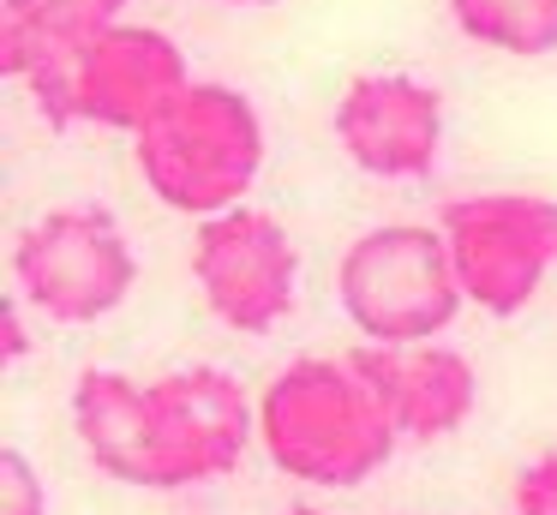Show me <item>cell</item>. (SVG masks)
I'll list each match as a JSON object with an SVG mask.
<instances>
[{
	"label": "cell",
	"mask_w": 557,
	"mask_h": 515,
	"mask_svg": "<svg viewBox=\"0 0 557 515\" xmlns=\"http://www.w3.org/2000/svg\"><path fill=\"white\" fill-rule=\"evenodd\" d=\"M258 438L270 462L300 486H366L396 450V414L377 390L366 354L294 359L258 402Z\"/></svg>",
	"instance_id": "6da1fadb"
},
{
	"label": "cell",
	"mask_w": 557,
	"mask_h": 515,
	"mask_svg": "<svg viewBox=\"0 0 557 515\" xmlns=\"http://www.w3.org/2000/svg\"><path fill=\"white\" fill-rule=\"evenodd\" d=\"M138 174L157 192V204L181 216H210L240 210L264 168V120L252 96L234 84L193 78L145 132H138Z\"/></svg>",
	"instance_id": "7a4b0ae2"
},
{
	"label": "cell",
	"mask_w": 557,
	"mask_h": 515,
	"mask_svg": "<svg viewBox=\"0 0 557 515\" xmlns=\"http://www.w3.org/2000/svg\"><path fill=\"white\" fill-rule=\"evenodd\" d=\"M336 299L372 347H425L456 323L461 282L444 228L384 222L366 228L336 263Z\"/></svg>",
	"instance_id": "3957f363"
},
{
	"label": "cell",
	"mask_w": 557,
	"mask_h": 515,
	"mask_svg": "<svg viewBox=\"0 0 557 515\" xmlns=\"http://www.w3.org/2000/svg\"><path fill=\"white\" fill-rule=\"evenodd\" d=\"M25 84L49 126L85 120V126H109V132H133L138 138L193 84V72H186V54L174 36L150 30V24H114L97 42L42 66Z\"/></svg>",
	"instance_id": "277c9868"
},
{
	"label": "cell",
	"mask_w": 557,
	"mask_h": 515,
	"mask_svg": "<svg viewBox=\"0 0 557 515\" xmlns=\"http://www.w3.org/2000/svg\"><path fill=\"white\" fill-rule=\"evenodd\" d=\"M444 246L461 299L485 318H516L557 270V198L540 192H468L444 204Z\"/></svg>",
	"instance_id": "5b68a950"
},
{
	"label": "cell",
	"mask_w": 557,
	"mask_h": 515,
	"mask_svg": "<svg viewBox=\"0 0 557 515\" xmlns=\"http://www.w3.org/2000/svg\"><path fill=\"white\" fill-rule=\"evenodd\" d=\"M18 294L61 323H97L133 294L138 252L109 204H61L18 234Z\"/></svg>",
	"instance_id": "8992f818"
},
{
	"label": "cell",
	"mask_w": 557,
	"mask_h": 515,
	"mask_svg": "<svg viewBox=\"0 0 557 515\" xmlns=\"http://www.w3.org/2000/svg\"><path fill=\"white\" fill-rule=\"evenodd\" d=\"M193 282L205 294L210 318L222 330L264 335L294 311V282H300V252L288 228L264 210H222L198 222L193 234Z\"/></svg>",
	"instance_id": "52a82bcc"
},
{
	"label": "cell",
	"mask_w": 557,
	"mask_h": 515,
	"mask_svg": "<svg viewBox=\"0 0 557 515\" xmlns=\"http://www.w3.org/2000/svg\"><path fill=\"white\" fill-rule=\"evenodd\" d=\"M150 419H157V467L162 491H186L240 467L258 414L246 390L216 366H186L150 383Z\"/></svg>",
	"instance_id": "ba28073f"
},
{
	"label": "cell",
	"mask_w": 557,
	"mask_h": 515,
	"mask_svg": "<svg viewBox=\"0 0 557 515\" xmlns=\"http://www.w3.org/2000/svg\"><path fill=\"white\" fill-rule=\"evenodd\" d=\"M330 126L360 174L420 180L432 174L437 144H444V96L413 72H366L342 90Z\"/></svg>",
	"instance_id": "9c48e42d"
},
{
	"label": "cell",
	"mask_w": 557,
	"mask_h": 515,
	"mask_svg": "<svg viewBox=\"0 0 557 515\" xmlns=\"http://www.w3.org/2000/svg\"><path fill=\"white\" fill-rule=\"evenodd\" d=\"M360 354L408 443H437L468 426L480 378H473V359L461 347L425 342V347H360Z\"/></svg>",
	"instance_id": "30bf717a"
},
{
	"label": "cell",
	"mask_w": 557,
	"mask_h": 515,
	"mask_svg": "<svg viewBox=\"0 0 557 515\" xmlns=\"http://www.w3.org/2000/svg\"><path fill=\"white\" fill-rule=\"evenodd\" d=\"M73 426L78 443L90 450L97 474L121 479V486H145L162 491V467H157V419H150V390L109 366L78 371L73 383Z\"/></svg>",
	"instance_id": "8fae6325"
},
{
	"label": "cell",
	"mask_w": 557,
	"mask_h": 515,
	"mask_svg": "<svg viewBox=\"0 0 557 515\" xmlns=\"http://www.w3.org/2000/svg\"><path fill=\"white\" fill-rule=\"evenodd\" d=\"M126 7L133 0H7L0 7V66L7 78H37L42 66L126 24Z\"/></svg>",
	"instance_id": "7c38bea8"
},
{
	"label": "cell",
	"mask_w": 557,
	"mask_h": 515,
	"mask_svg": "<svg viewBox=\"0 0 557 515\" xmlns=\"http://www.w3.org/2000/svg\"><path fill=\"white\" fill-rule=\"evenodd\" d=\"M449 19L468 42L516 60H540L557 48V0H449Z\"/></svg>",
	"instance_id": "4fadbf2b"
},
{
	"label": "cell",
	"mask_w": 557,
	"mask_h": 515,
	"mask_svg": "<svg viewBox=\"0 0 557 515\" xmlns=\"http://www.w3.org/2000/svg\"><path fill=\"white\" fill-rule=\"evenodd\" d=\"M0 515H49L42 474L18 450H0Z\"/></svg>",
	"instance_id": "5bb4252c"
},
{
	"label": "cell",
	"mask_w": 557,
	"mask_h": 515,
	"mask_svg": "<svg viewBox=\"0 0 557 515\" xmlns=\"http://www.w3.org/2000/svg\"><path fill=\"white\" fill-rule=\"evenodd\" d=\"M516 515H557V450L533 455L516 474Z\"/></svg>",
	"instance_id": "9a60e30c"
},
{
	"label": "cell",
	"mask_w": 557,
	"mask_h": 515,
	"mask_svg": "<svg viewBox=\"0 0 557 515\" xmlns=\"http://www.w3.org/2000/svg\"><path fill=\"white\" fill-rule=\"evenodd\" d=\"M0 354H7V359H25V354H30V335H25V299H7V311H0Z\"/></svg>",
	"instance_id": "2e32d148"
},
{
	"label": "cell",
	"mask_w": 557,
	"mask_h": 515,
	"mask_svg": "<svg viewBox=\"0 0 557 515\" xmlns=\"http://www.w3.org/2000/svg\"><path fill=\"white\" fill-rule=\"evenodd\" d=\"M222 7H276V0H222Z\"/></svg>",
	"instance_id": "e0dca14e"
},
{
	"label": "cell",
	"mask_w": 557,
	"mask_h": 515,
	"mask_svg": "<svg viewBox=\"0 0 557 515\" xmlns=\"http://www.w3.org/2000/svg\"><path fill=\"white\" fill-rule=\"evenodd\" d=\"M288 515H330V510H312V503H300V510H288Z\"/></svg>",
	"instance_id": "ac0fdd59"
}]
</instances>
